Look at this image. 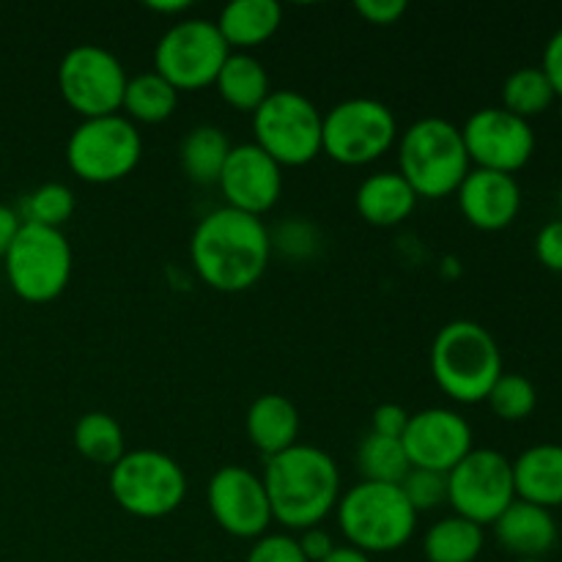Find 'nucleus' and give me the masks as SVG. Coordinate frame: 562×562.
<instances>
[{"mask_svg":"<svg viewBox=\"0 0 562 562\" xmlns=\"http://www.w3.org/2000/svg\"><path fill=\"white\" fill-rule=\"evenodd\" d=\"M272 258V236L258 217L220 206L195 225L190 261L198 278L223 294H241L258 285Z\"/></svg>","mask_w":562,"mask_h":562,"instance_id":"nucleus-1","label":"nucleus"},{"mask_svg":"<svg viewBox=\"0 0 562 562\" xmlns=\"http://www.w3.org/2000/svg\"><path fill=\"white\" fill-rule=\"evenodd\" d=\"M261 481L267 486L272 519L296 532L322 527L344 494L333 456L302 442L263 461Z\"/></svg>","mask_w":562,"mask_h":562,"instance_id":"nucleus-2","label":"nucleus"},{"mask_svg":"<svg viewBox=\"0 0 562 562\" xmlns=\"http://www.w3.org/2000/svg\"><path fill=\"white\" fill-rule=\"evenodd\" d=\"M437 387L456 404H481L503 376V351L483 324L459 318L445 324L431 344Z\"/></svg>","mask_w":562,"mask_h":562,"instance_id":"nucleus-3","label":"nucleus"},{"mask_svg":"<svg viewBox=\"0 0 562 562\" xmlns=\"http://www.w3.org/2000/svg\"><path fill=\"white\" fill-rule=\"evenodd\" d=\"M470 170L461 126L448 119L428 115L398 135V173L417 198L439 201L456 195Z\"/></svg>","mask_w":562,"mask_h":562,"instance_id":"nucleus-4","label":"nucleus"},{"mask_svg":"<svg viewBox=\"0 0 562 562\" xmlns=\"http://www.w3.org/2000/svg\"><path fill=\"white\" fill-rule=\"evenodd\" d=\"M346 547L371 554L398 552L412 541L417 527V514L406 503L401 486L390 483H357L340 494L335 508Z\"/></svg>","mask_w":562,"mask_h":562,"instance_id":"nucleus-5","label":"nucleus"},{"mask_svg":"<svg viewBox=\"0 0 562 562\" xmlns=\"http://www.w3.org/2000/svg\"><path fill=\"white\" fill-rule=\"evenodd\" d=\"M110 494L135 519H165L184 503L187 475L162 450H126L110 467Z\"/></svg>","mask_w":562,"mask_h":562,"instance_id":"nucleus-6","label":"nucleus"},{"mask_svg":"<svg viewBox=\"0 0 562 562\" xmlns=\"http://www.w3.org/2000/svg\"><path fill=\"white\" fill-rule=\"evenodd\" d=\"M5 280L20 300L44 305L58 300L71 278V245L58 228L22 223L3 256Z\"/></svg>","mask_w":562,"mask_h":562,"instance_id":"nucleus-7","label":"nucleus"},{"mask_svg":"<svg viewBox=\"0 0 562 562\" xmlns=\"http://www.w3.org/2000/svg\"><path fill=\"white\" fill-rule=\"evenodd\" d=\"M322 110L311 99L280 88L252 113V143L280 168H302L322 154Z\"/></svg>","mask_w":562,"mask_h":562,"instance_id":"nucleus-8","label":"nucleus"},{"mask_svg":"<svg viewBox=\"0 0 562 562\" xmlns=\"http://www.w3.org/2000/svg\"><path fill=\"white\" fill-rule=\"evenodd\" d=\"M398 121L379 99L355 97L327 110L322 124V154L346 168L382 159L398 143Z\"/></svg>","mask_w":562,"mask_h":562,"instance_id":"nucleus-9","label":"nucleus"},{"mask_svg":"<svg viewBox=\"0 0 562 562\" xmlns=\"http://www.w3.org/2000/svg\"><path fill=\"white\" fill-rule=\"evenodd\" d=\"M140 157V132L121 113L80 121L66 143V165L86 184H115L137 168Z\"/></svg>","mask_w":562,"mask_h":562,"instance_id":"nucleus-10","label":"nucleus"},{"mask_svg":"<svg viewBox=\"0 0 562 562\" xmlns=\"http://www.w3.org/2000/svg\"><path fill=\"white\" fill-rule=\"evenodd\" d=\"M228 55V44L212 20H181L159 36L154 71L179 93L203 91L214 86Z\"/></svg>","mask_w":562,"mask_h":562,"instance_id":"nucleus-11","label":"nucleus"},{"mask_svg":"<svg viewBox=\"0 0 562 562\" xmlns=\"http://www.w3.org/2000/svg\"><path fill=\"white\" fill-rule=\"evenodd\" d=\"M126 82L124 64L99 44L71 47L58 64L60 99L82 121L121 113Z\"/></svg>","mask_w":562,"mask_h":562,"instance_id":"nucleus-12","label":"nucleus"},{"mask_svg":"<svg viewBox=\"0 0 562 562\" xmlns=\"http://www.w3.org/2000/svg\"><path fill=\"white\" fill-rule=\"evenodd\" d=\"M516 499L514 461L492 448H472L448 472V505L456 516L488 527Z\"/></svg>","mask_w":562,"mask_h":562,"instance_id":"nucleus-13","label":"nucleus"},{"mask_svg":"<svg viewBox=\"0 0 562 562\" xmlns=\"http://www.w3.org/2000/svg\"><path fill=\"white\" fill-rule=\"evenodd\" d=\"M467 157L475 168L497 173H519L536 154V132L530 121L505 108H481L461 126Z\"/></svg>","mask_w":562,"mask_h":562,"instance_id":"nucleus-14","label":"nucleus"},{"mask_svg":"<svg viewBox=\"0 0 562 562\" xmlns=\"http://www.w3.org/2000/svg\"><path fill=\"white\" fill-rule=\"evenodd\" d=\"M206 505L214 521L241 541H258L274 521L267 486L245 467H223L214 472L206 486Z\"/></svg>","mask_w":562,"mask_h":562,"instance_id":"nucleus-15","label":"nucleus"},{"mask_svg":"<svg viewBox=\"0 0 562 562\" xmlns=\"http://www.w3.org/2000/svg\"><path fill=\"white\" fill-rule=\"evenodd\" d=\"M406 459L415 470H431L448 475L472 450V426L453 409L431 406L409 417L401 437Z\"/></svg>","mask_w":562,"mask_h":562,"instance_id":"nucleus-16","label":"nucleus"},{"mask_svg":"<svg viewBox=\"0 0 562 562\" xmlns=\"http://www.w3.org/2000/svg\"><path fill=\"white\" fill-rule=\"evenodd\" d=\"M225 198V206L261 220L283 192V168L256 143H241L228 154L223 173L217 181Z\"/></svg>","mask_w":562,"mask_h":562,"instance_id":"nucleus-17","label":"nucleus"},{"mask_svg":"<svg viewBox=\"0 0 562 562\" xmlns=\"http://www.w3.org/2000/svg\"><path fill=\"white\" fill-rule=\"evenodd\" d=\"M459 209L467 223L477 231H505L516 223L521 212V187L516 176L497 170L472 168L456 190Z\"/></svg>","mask_w":562,"mask_h":562,"instance_id":"nucleus-18","label":"nucleus"},{"mask_svg":"<svg viewBox=\"0 0 562 562\" xmlns=\"http://www.w3.org/2000/svg\"><path fill=\"white\" fill-rule=\"evenodd\" d=\"M492 527L499 547L516 560H547L560 538L552 510L525 499H514Z\"/></svg>","mask_w":562,"mask_h":562,"instance_id":"nucleus-19","label":"nucleus"},{"mask_svg":"<svg viewBox=\"0 0 562 562\" xmlns=\"http://www.w3.org/2000/svg\"><path fill=\"white\" fill-rule=\"evenodd\" d=\"M245 428L252 448L263 459H272V456L300 445V409L285 395L267 393L250 404Z\"/></svg>","mask_w":562,"mask_h":562,"instance_id":"nucleus-20","label":"nucleus"},{"mask_svg":"<svg viewBox=\"0 0 562 562\" xmlns=\"http://www.w3.org/2000/svg\"><path fill=\"white\" fill-rule=\"evenodd\" d=\"M417 201L420 198L415 195V190L406 184L398 170H382V173L368 176L357 187L355 195L357 214L376 228H395L409 220L417 209Z\"/></svg>","mask_w":562,"mask_h":562,"instance_id":"nucleus-21","label":"nucleus"},{"mask_svg":"<svg viewBox=\"0 0 562 562\" xmlns=\"http://www.w3.org/2000/svg\"><path fill=\"white\" fill-rule=\"evenodd\" d=\"M516 499L552 510L562 505V445H532L514 461Z\"/></svg>","mask_w":562,"mask_h":562,"instance_id":"nucleus-22","label":"nucleus"},{"mask_svg":"<svg viewBox=\"0 0 562 562\" xmlns=\"http://www.w3.org/2000/svg\"><path fill=\"white\" fill-rule=\"evenodd\" d=\"M283 9L274 0H234L217 16V31L231 53H250L280 31Z\"/></svg>","mask_w":562,"mask_h":562,"instance_id":"nucleus-23","label":"nucleus"},{"mask_svg":"<svg viewBox=\"0 0 562 562\" xmlns=\"http://www.w3.org/2000/svg\"><path fill=\"white\" fill-rule=\"evenodd\" d=\"M214 88L223 97V102L239 113H256L272 93L267 69L250 53H231L220 69L217 80H214Z\"/></svg>","mask_w":562,"mask_h":562,"instance_id":"nucleus-24","label":"nucleus"},{"mask_svg":"<svg viewBox=\"0 0 562 562\" xmlns=\"http://www.w3.org/2000/svg\"><path fill=\"white\" fill-rule=\"evenodd\" d=\"M231 140L220 126L201 124L195 130H190L181 140L179 148V162L181 170H184L187 179L192 184L212 187L220 181V173H223L225 162H228L231 154Z\"/></svg>","mask_w":562,"mask_h":562,"instance_id":"nucleus-25","label":"nucleus"},{"mask_svg":"<svg viewBox=\"0 0 562 562\" xmlns=\"http://www.w3.org/2000/svg\"><path fill=\"white\" fill-rule=\"evenodd\" d=\"M486 547V532L475 521L448 516L423 536V558L428 562H475Z\"/></svg>","mask_w":562,"mask_h":562,"instance_id":"nucleus-26","label":"nucleus"},{"mask_svg":"<svg viewBox=\"0 0 562 562\" xmlns=\"http://www.w3.org/2000/svg\"><path fill=\"white\" fill-rule=\"evenodd\" d=\"M176 104L179 91L157 71H143L126 82L121 115H126L132 124H162L176 113Z\"/></svg>","mask_w":562,"mask_h":562,"instance_id":"nucleus-27","label":"nucleus"},{"mask_svg":"<svg viewBox=\"0 0 562 562\" xmlns=\"http://www.w3.org/2000/svg\"><path fill=\"white\" fill-rule=\"evenodd\" d=\"M77 453L97 467H113L126 453L124 428L108 412H88L75 423L71 434Z\"/></svg>","mask_w":562,"mask_h":562,"instance_id":"nucleus-28","label":"nucleus"},{"mask_svg":"<svg viewBox=\"0 0 562 562\" xmlns=\"http://www.w3.org/2000/svg\"><path fill=\"white\" fill-rule=\"evenodd\" d=\"M554 99L558 93L541 66H521V69L510 71L503 86V108L525 121L547 113Z\"/></svg>","mask_w":562,"mask_h":562,"instance_id":"nucleus-29","label":"nucleus"},{"mask_svg":"<svg viewBox=\"0 0 562 562\" xmlns=\"http://www.w3.org/2000/svg\"><path fill=\"white\" fill-rule=\"evenodd\" d=\"M357 470H360L362 481L368 483H390V486H401L406 475H409L412 464L406 459V450L401 439L376 437L368 434L357 448Z\"/></svg>","mask_w":562,"mask_h":562,"instance_id":"nucleus-30","label":"nucleus"},{"mask_svg":"<svg viewBox=\"0 0 562 562\" xmlns=\"http://www.w3.org/2000/svg\"><path fill=\"white\" fill-rule=\"evenodd\" d=\"M75 192L69 187L60 184V181H47V184H38L36 190L27 192L16 212H20L22 223L60 231L75 214Z\"/></svg>","mask_w":562,"mask_h":562,"instance_id":"nucleus-31","label":"nucleus"},{"mask_svg":"<svg viewBox=\"0 0 562 562\" xmlns=\"http://www.w3.org/2000/svg\"><path fill=\"white\" fill-rule=\"evenodd\" d=\"M486 404L492 406L494 415L505 423H519L536 412L538 406V390L521 373H503L494 382L492 393H488Z\"/></svg>","mask_w":562,"mask_h":562,"instance_id":"nucleus-32","label":"nucleus"},{"mask_svg":"<svg viewBox=\"0 0 562 562\" xmlns=\"http://www.w3.org/2000/svg\"><path fill=\"white\" fill-rule=\"evenodd\" d=\"M401 492H404L406 503L415 508V514L420 516L426 510L448 505V475L431 470H415L412 467L409 475L401 481Z\"/></svg>","mask_w":562,"mask_h":562,"instance_id":"nucleus-33","label":"nucleus"},{"mask_svg":"<svg viewBox=\"0 0 562 562\" xmlns=\"http://www.w3.org/2000/svg\"><path fill=\"white\" fill-rule=\"evenodd\" d=\"M245 562H307L300 543L289 532H267L252 543Z\"/></svg>","mask_w":562,"mask_h":562,"instance_id":"nucleus-34","label":"nucleus"},{"mask_svg":"<svg viewBox=\"0 0 562 562\" xmlns=\"http://www.w3.org/2000/svg\"><path fill=\"white\" fill-rule=\"evenodd\" d=\"M536 256L549 272L562 274V220H552L538 231Z\"/></svg>","mask_w":562,"mask_h":562,"instance_id":"nucleus-35","label":"nucleus"},{"mask_svg":"<svg viewBox=\"0 0 562 562\" xmlns=\"http://www.w3.org/2000/svg\"><path fill=\"white\" fill-rule=\"evenodd\" d=\"M409 412L401 404H382L376 406L371 417V434L387 439H401L406 434V426H409Z\"/></svg>","mask_w":562,"mask_h":562,"instance_id":"nucleus-36","label":"nucleus"},{"mask_svg":"<svg viewBox=\"0 0 562 562\" xmlns=\"http://www.w3.org/2000/svg\"><path fill=\"white\" fill-rule=\"evenodd\" d=\"M355 9L362 20L371 22V25H379V27L395 25V22L406 14L404 0H360Z\"/></svg>","mask_w":562,"mask_h":562,"instance_id":"nucleus-37","label":"nucleus"},{"mask_svg":"<svg viewBox=\"0 0 562 562\" xmlns=\"http://www.w3.org/2000/svg\"><path fill=\"white\" fill-rule=\"evenodd\" d=\"M296 543H300L302 554H305L307 562H322L335 552L333 536H329L324 527H311V530H302L300 538H296Z\"/></svg>","mask_w":562,"mask_h":562,"instance_id":"nucleus-38","label":"nucleus"},{"mask_svg":"<svg viewBox=\"0 0 562 562\" xmlns=\"http://www.w3.org/2000/svg\"><path fill=\"white\" fill-rule=\"evenodd\" d=\"M541 69L543 75L549 77V82H552L558 99H562V27L552 38H549L547 47H543Z\"/></svg>","mask_w":562,"mask_h":562,"instance_id":"nucleus-39","label":"nucleus"},{"mask_svg":"<svg viewBox=\"0 0 562 562\" xmlns=\"http://www.w3.org/2000/svg\"><path fill=\"white\" fill-rule=\"evenodd\" d=\"M20 228H22L20 212H16L14 206H5V203H0V258L5 256V250L11 247L14 236L20 234Z\"/></svg>","mask_w":562,"mask_h":562,"instance_id":"nucleus-40","label":"nucleus"},{"mask_svg":"<svg viewBox=\"0 0 562 562\" xmlns=\"http://www.w3.org/2000/svg\"><path fill=\"white\" fill-rule=\"evenodd\" d=\"M148 11H157V14H184V11H190V0H148L146 3Z\"/></svg>","mask_w":562,"mask_h":562,"instance_id":"nucleus-41","label":"nucleus"},{"mask_svg":"<svg viewBox=\"0 0 562 562\" xmlns=\"http://www.w3.org/2000/svg\"><path fill=\"white\" fill-rule=\"evenodd\" d=\"M322 562H371L366 552H360V549H351V547H335V552L329 554L327 560Z\"/></svg>","mask_w":562,"mask_h":562,"instance_id":"nucleus-42","label":"nucleus"},{"mask_svg":"<svg viewBox=\"0 0 562 562\" xmlns=\"http://www.w3.org/2000/svg\"><path fill=\"white\" fill-rule=\"evenodd\" d=\"M560 220H562V187H560Z\"/></svg>","mask_w":562,"mask_h":562,"instance_id":"nucleus-43","label":"nucleus"},{"mask_svg":"<svg viewBox=\"0 0 562 562\" xmlns=\"http://www.w3.org/2000/svg\"><path fill=\"white\" fill-rule=\"evenodd\" d=\"M516 562H547V560H516Z\"/></svg>","mask_w":562,"mask_h":562,"instance_id":"nucleus-44","label":"nucleus"},{"mask_svg":"<svg viewBox=\"0 0 562 562\" xmlns=\"http://www.w3.org/2000/svg\"><path fill=\"white\" fill-rule=\"evenodd\" d=\"M560 119H562V99H560Z\"/></svg>","mask_w":562,"mask_h":562,"instance_id":"nucleus-45","label":"nucleus"}]
</instances>
